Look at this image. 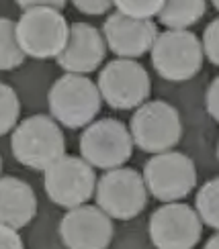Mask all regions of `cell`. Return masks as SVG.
I'll use <instances>...</instances> for the list:
<instances>
[{"label":"cell","instance_id":"1","mask_svg":"<svg viewBox=\"0 0 219 249\" xmlns=\"http://www.w3.org/2000/svg\"><path fill=\"white\" fill-rule=\"evenodd\" d=\"M10 151L20 165L45 172L51 163L66 155V139L51 117L33 115L15 127L10 135Z\"/></svg>","mask_w":219,"mask_h":249},{"label":"cell","instance_id":"2","mask_svg":"<svg viewBox=\"0 0 219 249\" xmlns=\"http://www.w3.org/2000/svg\"><path fill=\"white\" fill-rule=\"evenodd\" d=\"M47 105L51 117L68 129L88 127L99 115L102 105V94L99 84H95L84 74L66 71L54 82L47 92Z\"/></svg>","mask_w":219,"mask_h":249},{"label":"cell","instance_id":"3","mask_svg":"<svg viewBox=\"0 0 219 249\" xmlns=\"http://www.w3.org/2000/svg\"><path fill=\"white\" fill-rule=\"evenodd\" d=\"M203 41L186 29H168L160 33L152 47L154 70L170 82H184L203 68Z\"/></svg>","mask_w":219,"mask_h":249},{"label":"cell","instance_id":"4","mask_svg":"<svg viewBox=\"0 0 219 249\" xmlns=\"http://www.w3.org/2000/svg\"><path fill=\"white\" fill-rule=\"evenodd\" d=\"M17 37L23 51L31 57L49 59L64 51L70 27L58 8L35 6L27 8L17 20Z\"/></svg>","mask_w":219,"mask_h":249},{"label":"cell","instance_id":"5","mask_svg":"<svg viewBox=\"0 0 219 249\" xmlns=\"http://www.w3.org/2000/svg\"><path fill=\"white\" fill-rule=\"evenodd\" d=\"M133 143L145 153L172 149L182 137V121L172 105L164 100L143 102L129 121Z\"/></svg>","mask_w":219,"mask_h":249},{"label":"cell","instance_id":"6","mask_svg":"<svg viewBox=\"0 0 219 249\" xmlns=\"http://www.w3.org/2000/svg\"><path fill=\"white\" fill-rule=\"evenodd\" d=\"M95 165L84 158L76 155H61L43 172L45 194L51 202L64 209L86 204L97 192Z\"/></svg>","mask_w":219,"mask_h":249},{"label":"cell","instance_id":"7","mask_svg":"<svg viewBox=\"0 0 219 249\" xmlns=\"http://www.w3.org/2000/svg\"><path fill=\"white\" fill-rule=\"evenodd\" d=\"M148 192L143 174H138L131 168H113L97 182L95 198L113 219L129 221L145 209Z\"/></svg>","mask_w":219,"mask_h":249},{"label":"cell","instance_id":"8","mask_svg":"<svg viewBox=\"0 0 219 249\" xmlns=\"http://www.w3.org/2000/svg\"><path fill=\"white\" fill-rule=\"evenodd\" d=\"M99 88L111 108L131 110L148 100L152 82L141 64L129 57H117L100 70Z\"/></svg>","mask_w":219,"mask_h":249},{"label":"cell","instance_id":"9","mask_svg":"<svg viewBox=\"0 0 219 249\" xmlns=\"http://www.w3.org/2000/svg\"><path fill=\"white\" fill-rule=\"evenodd\" d=\"M80 155L100 170H113L131 158L133 135L117 119H100L90 123L80 135Z\"/></svg>","mask_w":219,"mask_h":249},{"label":"cell","instance_id":"10","mask_svg":"<svg viewBox=\"0 0 219 249\" xmlns=\"http://www.w3.org/2000/svg\"><path fill=\"white\" fill-rule=\"evenodd\" d=\"M143 180L150 194L162 202L182 200L197 184V170L189 155L180 151L154 153L143 165Z\"/></svg>","mask_w":219,"mask_h":249},{"label":"cell","instance_id":"11","mask_svg":"<svg viewBox=\"0 0 219 249\" xmlns=\"http://www.w3.org/2000/svg\"><path fill=\"white\" fill-rule=\"evenodd\" d=\"M148 233L160 249H191L201 241L203 219L184 202H164L152 213Z\"/></svg>","mask_w":219,"mask_h":249},{"label":"cell","instance_id":"12","mask_svg":"<svg viewBox=\"0 0 219 249\" xmlns=\"http://www.w3.org/2000/svg\"><path fill=\"white\" fill-rule=\"evenodd\" d=\"M113 216L100 206L80 204L68 209L60 221L61 243L70 249H105L113 239Z\"/></svg>","mask_w":219,"mask_h":249},{"label":"cell","instance_id":"13","mask_svg":"<svg viewBox=\"0 0 219 249\" xmlns=\"http://www.w3.org/2000/svg\"><path fill=\"white\" fill-rule=\"evenodd\" d=\"M102 35L107 39L109 49L117 57L135 59L152 51L154 41L160 33L150 18H135L117 10L107 17Z\"/></svg>","mask_w":219,"mask_h":249},{"label":"cell","instance_id":"14","mask_svg":"<svg viewBox=\"0 0 219 249\" xmlns=\"http://www.w3.org/2000/svg\"><path fill=\"white\" fill-rule=\"evenodd\" d=\"M107 39L90 23H72L64 51L56 57L58 66L70 74H90L100 68L107 55Z\"/></svg>","mask_w":219,"mask_h":249},{"label":"cell","instance_id":"15","mask_svg":"<svg viewBox=\"0 0 219 249\" xmlns=\"http://www.w3.org/2000/svg\"><path fill=\"white\" fill-rule=\"evenodd\" d=\"M2 194V223L23 229L37 214V196L33 188L15 176H4L0 182Z\"/></svg>","mask_w":219,"mask_h":249},{"label":"cell","instance_id":"16","mask_svg":"<svg viewBox=\"0 0 219 249\" xmlns=\"http://www.w3.org/2000/svg\"><path fill=\"white\" fill-rule=\"evenodd\" d=\"M207 10L205 0H164L158 20L168 29H186L199 23Z\"/></svg>","mask_w":219,"mask_h":249},{"label":"cell","instance_id":"17","mask_svg":"<svg viewBox=\"0 0 219 249\" xmlns=\"http://www.w3.org/2000/svg\"><path fill=\"white\" fill-rule=\"evenodd\" d=\"M0 43H2V49H0V68L4 71H10L23 64L27 53L19 43L15 20H10V18L0 20Z\"/></svg>","mask_w":219,"mask_h":249},{"label":"cell","instance_id":"18","mask_svg":"<svg viewBox=\"0 0 219 249\" xmlns=\"http://www.w3.org/2000/svg\"><path fill=\"white\" fill-rule=\"evenodd\" d=\"M195 206L203 223L219 231V178H213L201 186L197 192Z\"/></svg>","mask_w":219,"mask_h":249},{"label":"cell","instance_id":"19","mask_svg":"<svg viewBox=\"0 0 219 249\" xmlns=\"http://www.w3.org/2000/svg\"><path fill=\"white\" fill-rule=\"evenodd\" d=\"M0 108H2L0 110V133L6 135L15 131L20 115V102L13 86L2 84V88H0Z\"/></svg>","mask_w":219,"mask_h":249},{"label":"cell","instance_id":"20","mask_svg":"<svg viewBox=\"0 0 219 249\" xmlns=\"http://www.w3.org/2000/svg\"><path fill=\"white\" fill-rule=\"evenodd\" d=\"M119 13L135 18H152L158 17L164 6V0H113Z\"/></svg>","mask_w":219,"mask_h":249},{"label":"cell","instance_id":"21","mask_svg":"<svg viewBox=\"0 0 219 249\" xmlns=\"http://www.w3.org/2000/svg\"><path fill=\"white\" fill-rule=\"evenodd\" d=\"M203 51L213 66H219V18L211 20L203 33Z\"/></svg>","mask_w":219,"mask_h":249},{"label":"cell","instance_id":"22","mask_svg":"<svg viewBox=\"0 0 219 249\" xmlns=\"http://www.w3.org/2000/svg\"><path fill=\"white\" fill-rule=\"evenodd\" d=\"M72 4H74L80 13L92 15V17L105 15L111 10V6H115L113 0H72Z\"/></svg>","mask_w":219,"mask_h":249},{"label":"cell","instance_id":"23","mask_svg":"<svg viewBox=\"0 0 219 249\" xmlns=\"http://www.w3.org/2000/svg\"><path fill=\"white\" fill-rule=\"evenodd\" d=\"M0 247L2 249H23V239L19 235V229L2 223L0 229Z\"/></svg>","mask_w":219,"mask_h":249},{"label":"cell","instance_id":"24","mask_svg":"<svg viewBox=\"0 0 219 249\" xmlns=\"http://www.w3.org/2000/svg\"><path fill=\"white\" fill-rule=\"evenodd\" d=\"M205 105H207V112L219 123V76L211 82L209 88H207Z\"/></svg>","mask_w":219,"mask_h":249},{"label":"cell","instance_id":"25","mask_svg":"<svg viewBox=\"0 0 219 249\" xmlns=\"http://www.w3.org/2000/svg\"><path fill=\"white\" fill-rule=\"evenodd\" d=\"M15 2L27 10V8H35V6H49V8H58L61 10L66 6V0H15Z\"/></svg>","mask_w":219,"mask_h":249},{"label":"cell","instance_id":"26","mask_svg":"<svg viewBox=\"0 0 219 249\" xmlns=\"http://www.w3.org/2000/svg\"><path fill=\"white\" fill-rule=\"evenodd\" d=\"M205 247H207V249H215V247H219V233H215L211 239L205 243Z\"/></svg>","mask_w":219,"mask_h":249},{"label":"cell","instance_id":"27","mask_svg":"<svg viewBox=\"0 0 219 249\" xmlns=\"http://www.w3.org/2000/svg\"><path fill=\"white\" fill-rule=\"evenodd\" d=\"M211 2H213V6H215V8L219 10V0H211Z\"/></svg>","mask_w":219,"mask_h":249},{"label":"cell","instance_id":"28","mask_svg":"<svg viewBox=\"0 0 219 249\" xmlns=\"http://www.w3.org/2000/svg\"><path fill=\"white\" fill-rule=\"evenodd\" d=\"M217 158H219V143H217Z\"/></svg>","mask_w":219,"mask_h":249}]
</instances>
